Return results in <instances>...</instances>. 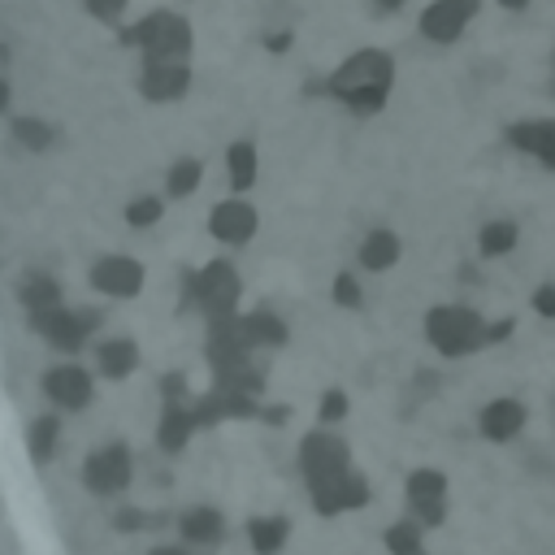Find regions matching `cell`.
<instances>
[{
	"instance_id": "9",
	"label": "cell",
	"mask_w": 555,
	"mask_h": 555,
	"mask_svg": "<svg viewBox=\"0 0 555 555\" xmlns=\"http://www.w3.org/2000/svg\"><path fill=\"white\" fill-rule=\"evenodd\" d=\"M507 143L525 156H533L542 169L555 173V117H533V121H516L507 126Z\"/></svg>"
},
{
	"instance_id": "23",
	"label": "cell",
	"mask_w": 555,
	"mask_h": 555,
	"mask_svg": "<svg viewBox=\"0 0 555 555\" xmlns=\"http://www.w3.org/2000/svg\"><path fill=\"white\" fill-rule=\"evenodd\" d=\"M126 217H130V225H152V221L160 217V204H156V199H134Z\"/></svg>"
},
{
	"instance_id": "2",
	"label": "cell",
	"mask_w": 555,
	"mask_h": 555,
	"mask_svg": "<svg viewBox=\"0 0 555 555\" xmlns=\"http://www.w3.org/2000/svg\"><path fill=\"white\" fill-rule=\"evenodd\" d=\"M425 338L438 356H473L486 347V317L468 304H438L425 312Z\"/></svg>"
},
{
	"instance_id": "16",
	"label": "cell",
	"mask_w": 555,
	"mask_h": 555,
	"mask_svg": "<svg viewBox=\"0 0 555 555\" xmlns=\"http://www.w3.org/2000/svg\"><path fill=\"white\" fill-rule=\"evenodd\" d=\"M243 321V334H247V343L251 347H282L286 343V325L273 317V312H247V317H238Z\"/></svg>"
},
{
	"instance_id": "4",
	"label": "cell",
	"mask_w": 555,
	"mask_h": 555,
	"mask_svg": "<svg viewBox=\"0 0 555 555\" xmlns=\"http://www.w3.org/2000/svg\"><path fill=\"white\" fill-rule=\"evenodd\" d=\"M130 43H139L147 61H182L191 48V26L173 13H152L130 30Z\"/></svg>"
},
{
	"instance_id": "12",
	"label": "cell",
	"mask_w": 555,
	"mask_h": 555,
	"mask_svg": "<svg viewBox=\"0 0 555 555\" xmlns=\"http://www.w3.org/2000/svg\"><path fill=\"white\" fill-rule=\"evenodd\" d=\"M186 82H191V74H186L182 61H147V69L139 78V91L147 100H173V95L186 91Z\"/></svg>"
},
{
	"instance_id": "30",
	"label": "cell",
	"mask_w": 555,
	"mask_h": 555,
	"mask_svg": "<svg viewBox=\"0 0 555 555\" xmlns=\"http://www.w3.org/2000/svg\"><path fill=\"white\" fill-rule=\"evenodd\" d=\"M4 100H9V87H4V82H0V108H4Z\"/></svg>"
},
{
	"instance_id": "11",
	"label": "cell",
	"mask_w": 555,
	"mask_h": 555,
	"mask_svg": "<svg viewBox=\"0 0 555 555\" xmlns=\"http://www.w3.org/2000/svg\"><path fill=\"white\" fill-rule=\"evenodd\" d=\"M208 230H212V238H221V243H230V247H243V243L256 234V208L243 204V199H225V204L212 208Z\"/></svg>"
},
{
	"instance_id": "3",
	"label": "cell",
	"mask_w": 555,
	"mask_h": 555,
	"mask_svg": "<svg viewBox=\"0 0 555 555\" xmlns=\"http://www.w3.org/2000/svg\"><path fill=\"white\" fill-rule=\"evenodd\" d=\"M403 499H408V516L421 529H438L451 512V490H447V473L442 468H416L403 481Z\"/></svg>"
},
{
	"instance_id": "13",
	"label": "cell",
	"mask_w": 555,
	"mask_h": 555,
	"mask_svg": "<svg viewBox=\"0 0 555 555\" xmlns=\"http://www.w3.org/2000/svg\"><path fill=\"white\" fill-rule=\"evenodd\" d=\"M48 395H52L61 408H82V403L91 399V382H87L82 369L65 364V369H52V373H48Z\"/></svg>"
},
{
	"instance_id": "26",
	"label": "cell",
	"mask_w": 555,
	"mask_h": 555,
	"mask_svg": "<svg viewBox=\"0 0 555 555\" xmlns=\"http://www.w3.org/2000/svg\"><path fill=\"white\" fill-rule=\"evenodd\" d=\"M512 330H516V321H512V317H503V321H486V347L507 343V338H512Z\"/></svg>"
},
{
	"instance_id": "17",
	"label": "cell",
	"mask_w": 555,
	"mask_h": 555,
	"mask_svg": "<svg viewBox=\"0 0 555 555\" xmlns=\"http://www.w3.org/2000/svg\"><path fill=\"white\" fill-rule=\"evenodd\" d=\"M382 542H386L390 555H421V551H425V529H421L412 516H403V520H395V525L382 533Z\"/></svg>"
},
{
	"instance_id": "22",
	"label": "cell",
	"mask_w": 555,
	"mask_h": 555,
	"mask_svg": "<svg viewBox=\"0 0 555 555\" xmlns=\"http://www.w3.org/2000/svg\"><path fill=\"white\" fill-rule=\"evenodd\" d=\"M343 416H347V395H343V390H325V399H321V421L334 425V421H343Z\"/></svg>"
},
{
	"instance_id": "14",
	"label": "cell",
	"mask_w": 555,
	"mask_h": 555,
	"mask_svg": "<svg viewBox=\"0 0 555 555\" xmlns=\"http://www.w3.org/2000/svg\"><path fill=\"white\" fill-rule=\"evenodd\" d=\"M399 260V234L395 230H369L364 243H360V264L369 273H382Z\"/></svg>"
},
{
	"instance_id": "29",
	"label": "cell",
	"mask_w": 555,
	"mask_h": 555,
	"mask_svg": "<svg viewBox=\"0 0 555 555\" xmlns=\"http://www.w3.org/2000/svg\"><path fill=\"white\" fill-rule=\"evenodd\" d=\"M373 4H377V9H386V13H395V9L403 4V0H373Z\"/></svg>"
},
{
	"instance_id": "8",
	"label": "cell",
	"mask_w": 555,
	"mask_h": 555,
	"mask_svg": "<svg viewBox=\"0 0 555 555\" xmlns=\"http://www.w3.org/2000/svg\"><path fill=\"white\" fill-rule=\"evenodd\" d=\"M525 421H529V408L520 403V399H490L481 412H477V434L486 438V442H512L520 429H525Z\"/></svg>"
},
{
	"instance_id": "10",
	"label": "cell",
	"mask_w": 555,
	"mask_h": 555,
	"mask_svg": "<svg viewBox=\"0 0 555 555\" xmlns=\"http://www.w3.org/2000/svg\"><path fill=\"white\" fill-rule=\"evenodd\" d=\"M91 286L104 291V295L130 299V295H139V286H143V264L130 260V256H104V260H95V269H91Z\"/></svg>"
},
{
	"instance_id": "20",
	"label": "cell",
	"mask_w": 555,
	"mask_h": 555,
	"mask_svg": "<svg viewBox=\"0 0 555 555\" xmlns=\"http://www.w3.org/2000/svg\"><path fill=\"white\" fill-rule=\"evenodd\" d=\"M199 186V160H178L169 169V195H191Z\"/></svg>"
},
{
	"instance_id": "21",
	"label": "cell",
	"mask_w": 555,
	"mask_h": 555,
	"mask_svg": "<svg viewBox=\"0 0 555 555\" xmlns=\"http://www.w3.org/2000/svg\"><path fill=\"white\" fill-rule=\"evenodd\" d=\"M334 304H338V308H360V304H364L360 282H356L351 273H338V278H334Z\"/></svg>"
},
{
	"instance_id": "1",
	"label": "cell",
	"mask_w": 555,
	"mask_h": 555,
	"mask_svg": "<svg viewBox=\"0 0 555 555\" xmlns=\"http://www.w3.org/2000/svg\"><path fill=\"white\" fill-rule=\"evenodd\" d=\"M390 82H395V61H390V52H382V48H360V52H351V56L330 74L325 91H330L338 104H347L351 113L369 117V113H377V108L386 104Z\"/></svg>"
},
{
	"instance_id": "18",
	"label": "cell",
	"mask_w": 555,
	"mask_h": 555,
	"mask_svg": "<svg viewBox=\"0 0 555 555\" xmlns=\"http://www.w3.org/2000/svg\"><path fill=\"white\" fill-rule=\"evenodd\" d=\"M225 165H230V186H234V191H247V186L256 182V147H251L247 139L230 143Z\"/></svg>"
},
{
	"instance_id": "19",
	"label": "cell",
	"mask_w": 555,
	"mask_h": 555,
	"mask_svg": "<svg viewBox=\"0 0 555 555\" xmlns=\"http://www.w3.org/2000/svg\"><path fill=\"white\" fill-rule=\"evenodd\" d=\"M130 364H134V347H130V343H100V369H104L108 377L130 373Z\"/></svg>"
},
{
	"instance_id": "7",
	"label": "cell",
	"mask_w": 555,
	"mask_h": 555,
	"mask_svg": "<svg viewBox=\"0 0 555 555\" xmlns=\"http://www.w3.org/2000/svg\"><path fill=\"white\" fill-rule=\"evenodd\" d=\"M195 295L204 304V312L217 321V317H234V304H238V278L225 260H212L208 269H199L195 278Z\"/></svg>"
},
{
	"instance_id": "28",
	"label": "cell",
	"mask_w": 555,
	"mask_h": 555,
	"mask_svg": "<svg viewBox=\"0 0 555 555\" xmlns=\"http://www.w3.org/2000/svg\"><path fill=\"white\" fill-rule=\"evenodd\" d=\"M507 13H520V9H529V0H499Z\"/></svg>"
},
{
	"instance_id": "6",
	"label": "cell",
	"mask_w": 555,
	"mask_h": 555,
	"mask_svg": "<svg viewBox=\"0 0 555 555\" xmlns=\"http://www.w3.org/2000/svg\"><path fill=\"white\" fill-rule=\"evenodd\" d=\"M481 0H434L425 13H421V35L429 43H455L464 35V26L477 17Z\"/></svg>"
},
{
	"instance_id": "24",
	"label": "cell",
	"mask_w": 555,
	"mask_h": 555,
	"mask_svg": "<svg viewBox=\"0 0 555 555\" xmlns=\"http://www.w3.org/2000/svg\"><path fill=\"white\" fill-rule=\"evenodd\" d=\"M17 134L26 147H48V126L43 121H17Z\"/></svg>"
},
{
	"instance_id": "15",
	"label": "cell",
	"mask_w": 555,
	"mask_h": 555,
	"mask_svg": "<svg viewBox=\"0 0 555 555\" xmlns=\"http://www.w3.org/2000/svg\"><path fill=\"white\" fill-rule=\"evenodd\" d=\"M516 243H520V230H516V221H507V217H494V221H486V225L477 230V251H481V256H507Z\"/></svg>"
},
{
	"instance_id": "25",
	"label": "cell",
	"mask_w": 555,
	"mask_h": 555,
	"mask_svg": "<svg viewBox=\"0 0 555 555\" xmlns=\"http://www.w3.org/2000/svg\"><path fill=\"white\" fill-rule=\"evenodd\" d=\"M533 312L546 317V321L555 317V282H542V286L533 291Z\"/></svg>"
},
{
	"instance_id": "5",
	"label": "cell",
	"mask_w": 555,
	"mask_h": 555,
	"mask_svg": "<svg viewBox=\"0 0 555 555\" xmlns=\"http://www.w3.org/2000/svg\"><path fill=\"white\" fill-rule=\"evenodd\" d=\"M347 468H351V451H347V442H343L338 434L317 429V434H308V438L299 442V473H304L308 490L334 481V477L347 473Z\"/></svg>"
},
{
	"instance_id": "27",
	"label": "cell",
	"mask_w": 555,
	"mask_h": 555,
	"mask_svg": "<svg viewBox=\"0 0 555 555\" xmlns=\"http://www.w3.org/2000/svg\"><path fill=\"white\" fill-rule=\"evenodd\" d=\"M87 4H91L95 17H117V13L126 9V0H87Z\"/></svg>"
}]
</instances>
